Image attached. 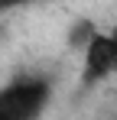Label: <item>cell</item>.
<instances>
[{"mask_svg":"<svg viewBox=\"0 0 117 120\" xmlns=\"http://www.w3.org/2000/svg\"><path fill=\"white\" fill-rule=\"evenodd\" d=\"M49 94L52 88L46 78H20L0 88V120H39Z\"/></svg>","mask_w":117,"mask_h":120,"instance_id":"obj_1","label":"cell"},{"mask_svg":"<svg viewBox=\"0 0 117 120\" xmlns=\"http://www.w3.org/2000/svg\"><path fill=\"white\" fill-rule=\"evenodd\" d=\"M117 75V29L94 33L85 42V81H104Z\"/></svg>","mask_w":117,"mask_h":120,"instance_id":"obj_2","label":"cell"}]
</instances>
